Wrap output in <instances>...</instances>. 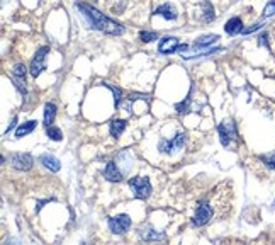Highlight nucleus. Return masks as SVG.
I'll return each mask as SVG.
<instances>
[{
	"label": "nucleus",
	"mask_w": 275,
	"mask_h": 245,
	"mask_svg": "<svg viewBox=\"0 0 275 245\" xmlns=\"http://www.w3.org/2000/svg\"><path fill=\"white\" fill-rule=\"evenodd\" d=\"M77 7L80 9L82 16L87 19V22L90 24L92 29L102 31V32H105V34H113V36L123 34L124 32L123 26L118 24V22H114V21H111L109 17H105L104 14L97 11L95 7L88 6V4H82V2H78Z\"/></svg>",
	"instance_id": "obj_1"
},
{
	"label": "nucleus",
	"mask_w": 275,
	"mask_h": 245,
	"mask_svg": "<svg viewBox=\"0 0 275 245\" xmlns=\"http://www.w3.org/2000/svg\"><path fill=\"white\" fill-rule=\"evenodd\" d=\"M129 187L133 189L134 198H138V200H146L151 194V184L148 177H133L129 181Z\"/></svg>",
	"instance_id": "obj_2"
},
{
	"label": "nucleus",
	"mask_w": 275,
	"mask_h": 245,
	"mask_svg": "<svg viewBox=\"0 0 275 245\" xmlns=\"http://www.w3.org/2000/svg\"><path fill=\"white\" fill-rule=\"evenodd\" d=\"M185 133H179L177 136H174V140H161L158 143V150L161 154H174L177 150H182L185 145Z\"/></svg>",
	"instance_id": "obj_3"
},
{
	"label": "nucleus",
	"mask_w": 275,
	"mask_h": 245,
	"mask_svg": "<svg viewBox=\"0 0 275 245\" xmlns=\"http://www.w3.org/2000/svg\"><path fill=\"white\" fill-rule=\"evenodd\" d=\"M212 215H214L212 206L209 205L207 201H202V203H200V205H199L197 211H195L194 220H192L194 226H204V225L207 223L209 220L212 218Z\"/></svg>",
	"instance_id": "obj_4"
},
{
	"label": "nucleus",
	"mask_w": 275,
	"mask_h": 245,
	"mask_svg": "<svg viewBox=\"0 0 275 245\" xmlns=\"http://www.w3.org/2000/svg\"><path fill=\"white\" fill-rule=\"evenodd\" d=\"M217 131H219V136H221L223 146H228L233 138H236V124L233 123L231 119H228V121H225L223 124H219Z\"/></svg>",
	"instance_id": "obj_5"
},
{
	"label": "nucleus",
	"mask_w": 275,
	"mask_h": 245,
	"mask_svg": "<svg viewBox=\"0 0 275 245\" xmlns=\"http://www.w3.org/2000/svg\"><path fill=\"white\" fill-rule=\"evenodd\" d=\"M131 226V218L128 215H118L109 218V228L113 233H126Z\"/></svg>",
	"instance_id": "obj_6"
},
{
	"label": "nucleus",
	"mask_w": 275,
	"mask_h": 245,
	"mask_svg": "<svg viewBox=\"0 0 275 245\" xmlns=\"http://www.w3.org/2000/svg\"><path fill=\"white\" fill-rule=\"evenodd\" d=\"M49 53V48L48 46H43V48H39L38 52H36V57L32 58V63H31V75L32 77H39V73L43 72L44 68V58L46 55Z\"/></svg>",
	"instance_id": "obj_7"
},
{
	"label": "nucleus",
	"mask_w": 275,
	"mask_h": 245,
	"mask_svg": "<svg viewBox=\"0 0 275 245\" xmlns=\"http://www.w3.org/2000/svg\"><path fill=\"white\" fill-rule=\"evenodd\" d=\"M24 75H26V67L22 63H17L16 67L12 68V80H14V85L19 89V92L26 94V80H24Z\"/></svg>",
	"instance_id": "obj_8"
},
{
	"label": "nucleus",
	"mask_w": 275,
	"mask_h": 245,
	"mask_svg": "<svg viewBox=\"0 0 275 245\" xmlns=\"http://www.w3.org/2000/svg\"><path fill=\"white\" fill-rule=\"evenodd\" d=\"M11 164L17 170H29L32 167V157L29 154H14L11 157Z\"/></svg>",
	"instance_id": "obj_9"
},
{
	"label": "nucleus",
	"mask_w": 275,
	"mask_h": 245,
	"mask_svg": "<svg viewBox=\"0 0 275 245\" xmlns=\"http://www.w3.org/2000/svg\"><path fill=\"white\" fill-rule=\"evenodd\" d=\"M180 48V43L177 38H163L158 43V53L160 55H172Z\"/></svg>",
	"instance_id": "obj_10"
},
{
	"label": "nucleus",
	"mask_w": 275,
	"mask_h": 245,
	"mask_svg": "<svg viewBox=\"0 0 275 245\" xmlns=\"http://www.w3.org/2000/svg\"><path fill=\"white\" fill-rule=\"evenodd\" d=\"M104 175H105L107 181H113V182H118L123 179V172L118 169L116 162H107V165L104 169Z\"/></svg>",
	"instance_id": "obj_11"
},
{
	"label": "nucleus",
	"mask_w": 275,
	"mask_h": 245,
	"mask_svg": "<svg viewBox=\"0 0 275 245\" xmlns=\"http://www.w3.org/2000/svg\"><path fill=\"white\" fill-rule=\"evenodd\" d=\"M39 162L44 165L46 169L53 170V172H58L60 167H62V162H60L57 157L51 155V154H43V155L39 157Z\"/></svg>",
	"instance_id": "obj_12"
},
{
	"label": "nucleus",
	"mask_w": 275,
	"mask_h": 245,
	"mask_svg": "<svg viewBox=\"0 0 275 245\" xmlns=\"http://www.w3.org/2000/svg\"><path fill=\"white\" fill-rule=\"evenodd\" d=\"M225 31L228 32V34L235 36V34H238V32L243 31V22H241L240 17H233V19H230L226 22Z\"/></svg>",
	"instance_id": "obj_13"
},
{
	"label": "nucleus",
	"mask_w": 275,
	"mask_h": 245,
	"mask_svg": "<svg viewBox=\"0 0 275 245\" xmlns=\"http://www.w3.org/2000/svg\"><path fill=\"white\" fill-rule=\"evenodd\" d=\"M155 16L165 17L167 21H174V19H177V11L170 6V4H165V6H161V7H158V9H156V11H155Z\"/></svg>",
	"instance_id": "obj_14"
},
{
	"label": "nucleus",
	"mask_w": 275,
	"mask_h": 245,
	"mask_svg": "<svg viewBox=\"0 0 275 245\" xmlns=\"http://www.w3.org/2000/svg\"><path fill=\"white\" fill-rule=\"evenodd\" d=\"M219 39V36L217 34H206V36H200V38L195 39V43H194V50H202V48H206V46L209 44H212L214 41H217Z\"/></svg>",
	"instance_id": "obj_15"
},
{
	"label": "nucleus",
	"mask_w": 275,
	"mask_h": 245,
	"mask_svg": "<svg viewBox=\"0 0 275 245\" xmlns=\"http://www.w3.org/2000/svg\"><path fill=\"white\" fill-rule=\"evenodd\" d=\"M111 135L113 136H121V133L126 129V121L124 119H114V121H111Z\"/></svg>",
	"instance_id": "obj_16"
},
{
	"label": "nucleus",
	"mask_w": 275,
	"mask_h": 245,
	"mask_svg": "<svg viewBox=\"0 0 275 245\" xmlns=\"http://www.w3.org/2000/svg\"><path fill=\"white\" fill-rule=\"evenodd\" d=\"M36 124H38V121H27V123H22L19 128H17V131H16V138H22V136H26L27 133H31L32 129L36 128Z\"/></svg>",
	"instance_id": "obj_17"
},
{
	"label": "nucleus",
	"mask_w": 275,
	"mask_h": 245,
	"mask_svg": "<svg viewBox=\"0 0 275 245\" xmlns=\"http://www.w3.org/2000/svg\"><path fill=\"white\" fill-rule=\"evenodd\" d=\"M54 116H57V106L48 103L44 106V123H46V126H49V124L54 121Z\"/></svg>",
	"instance_id": "obj_18"
},
{
	"label": "nucleus",
	"mask_w": 275,
	"mask_h": 245,
	"mask_svg": "<svg viewBox=\"0 0 275 245\" xmlns=\"http://www.w3.org/2000/svg\"><path fill=\"white\" fill-rule=\"evenodd\" d=\"M141 237L144 240H161L163 233H158L156 230L153 228H146V230H141Z\"/></svg>",
	"instance_id": "obj_19"
},
{
	"label": "nucleus",
	"mask_w": 275,
	"mask_h": 245,
	"mask_svg": "<svg viewBox=\"0 0 275 245\" xmlns=\"http://www.w3.org/2000/svg\"><path fill=\"white\" fill-rule=\"evenodd\" d=\"M46 135H48L51 140H54V141H60L63 138V135H62V131H60L58 128H54V126H46Z\"/></svg>",
	"instance_id": "obj_20"
},
{
	"label": "nucleus",
	"mask_w": 275,
	"mask_h": 245,
	"mask_svg": "<svg viewBox=\"0 0 275 245\" xmlns=\"http://www.w3.org/2000/svg\"><path fill=\"white\" fill-rule=\"evenodd\" d=\"M139 39L143 41V43H151V41H156L158 39V34L153 31H141L139 32Z\"/></svg>",
	"instance_id": "obj_21"
},
{
	"label": "nucleus",
	"mask_w": 275,
	"mask_h": 245,
	"mask_svg": "<svg viewBox=\"0 0 275 245\" xmlns=\"http://www.w3.org/2000/svg\"><path fill=\"white\" fill-rule=\"evenodd\" d=\"M202 7H204V14H206V16H204V21H206V22H211V21L214 19V11H212V7H211V4H209V2H204V4H202Z\"/></svg>",
	"instance_id": "obj_22"
},
{
	"label": "nucleus",
	"mask_w": 275,
	"mask_h": 245,
	"mask_svg": "<svg viewBox=\"0 0 275 245\" xmlns=\"http://www.w3.org/2000/svg\"><path fill=\"white\" fill-rule=\"evenodd\" d=\"M260 160L265 164L267 169H275V154H270V155H263L260 157Z\"/></svg>",
	"instance_id": "obj_23"
},
{
	"label": "nucleus",
	"mask_w": 275,
	"mask_h": 245,
	"mask_svg": "<svg viewBox=\"0 0 275 245\" xmlns=\"http://www.w3.org/2000/svg\"><path fill=\"white\" fill-rule=\"evenodd\" d=\"M107 87L114 92V104H116V108H118L119 103H121V89H118L116 85H111V84H107Z\"/></svg>",
	"instance_id": "obj_24"
},
{
	"label": "nucleus",
	"mask_w": 275,
	"mask_h": 245,
	"mask_svg": "<svg viewBox=\"0 0 275 245\" xmlns=\"http://www.w3.org/2000/svg\"><path fill=\"white\" fill-rule=\"evenodd\" d=\"M128 101L129 103H133V101H150V97L144 95V94H129Z\"/></svg>",
	"instance_id": "obj_25"
},
{
	"label": "nucleus",
	"mask_w": 275,
	"mask_h": 245,
	"mask_svg": "<svg viewBox=\"0 0 275 245\" xmlns=\"http://www.w3.org/2000/svg\"><path fill=\"white\" fill-rule=\"evenodd\" d=\"M275 14V0L273 2H270L267 7H265V11H263V16L265 17H268V16H273Z\"/></svg>",
	"instance_id": "obj_26"
},
{
	"label": "nucleus",
	"mask_w": 275,
	"mask_h": 245,
	"mask_svg": "<svg viewBox=\"0 0 275 245\" xmlns=\"http://www.w3.org/2000/svg\"><path fill=\"white\" fill-rule=\"evenodd\" d=\"M17 124V118H12V121H11V124H9V128H7V131H6V135H9V131H11V129L16 126Z\"/></svg>",
	"instance_id": "obj_27"
}]
</instances>
